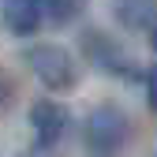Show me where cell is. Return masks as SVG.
<instances>
[{
	"mask_svg": "<svg viewBox=\"0 0 157 157\" xmlns=\"http://www.w3.org/2000/svg\"><path fill=\"white\" fill-rule=\"evenodd\" d=\"M112 11L127 30H153V23H157V8L153 4H116Z\"/></svg>",
	"mask_w": 157,
	"mask_h": 157,
	"instance_id": "6",
	"label": "cell"
},
{
	"mask_svg": "<svg viewBox=\"0 0 157 157\" xmlns=\"http://www.w3.org/2000/svg\"><path fill=\"white\" fill-rule=\"evenodd\" d=\"M23 60L30 64V71L41 78L49 90H75L78 86V60L64 49V45H52V41H37L26 49Z\"/></svg>",
	"mask_w": 157,
	"mask_h": 157,
	"instance_id": "2",
	"label": "cell"
},
{
	"mask_svg": "<svg viewBox=\"0 0 157 157\" xmlns=\"http://www.w3.org/2000/svg\"><path fill=\"white\" fill-rule=\"evenodd\" d=\"M11 97H15V82H11V75L0 67V109H8Z\"/></svg>",
	"mask_w": 157,
	"mask_h": 157,
	"instance_id": "9",
	"label": "cell"
},
{
	"mask_svg": "<svg viewBox=\"0 0 157 157\" xmlns=\"http://www.w3.org/2000/svg\"><path fill=\"white\" fill-rule=\"evenodd\" d=\"M146 105L157 112V64L146 67Z\"/></svg>",
	"mask_w": 157,
	"mask_h": 157,
	"instance_id": "8",
	"label": "cell"
},
{
	"mask_svg": "<svg viewBox=\"0 0 157 157\" xmlns=\"http://www.w3.org/2000/svg\"><path fill=\"white\" fill-rule=\"evenodd\" d=\"M127 135H131L127 112H124L120 105L105 101V105L90 109L86 124H82V146H86L90 157H116V153L124 150Z\"/></svg>",
	"mask_w": 157,
	"mask_h": 157,
	"instance_id": "1",
	"label": "cell"
},
{
	"mask_svg": "<svg viewBox=\"0 0 157 157\" xmlns=\"http://www.w3.org/2000/svg\"><path fill=\"white\" fill-rule=\"evenodd\" d=\"M67 109L52 97H41V101L30 105V127H34V139H37V150H52L60 146V139L67 135Z\"/></svg>",
	"mask_w": 157,
	"mask_h": 157,
	"instance_id": "4",
	"label": "cell"
},
{
	"mask_svg": "<svg viewBox=\"0 0 157 157\" xmlns=\"http://www.w3.org/2000/svg\"><path fill=\"white\" fill-rule=\"evenodd\" d=\"M150 45H153V52H157V23H153V30H150Z\"/></svg>",
	"mask_w": 157,
	"mask_h": 157,
	"instance_id": "10",
	"label": "cell"
},
{
	"mask_svg": "<svg viewBox=\"0 0 157 157\" xmlns=\"http://www.w3.org/2000/svg\"><path fill=\"white\" fill-rule=\"evenodd\" d=\"M78 11H82V4H75V0H49V4H41V15L52 19V23H71V19H78Z\"/></svg>",
	"mask_w": 157,
	"mask_h": 157,
	"instance_id": "7",
	"label": "cell"
},
{
	"mask_svg": "<svg viewBox=\"0 0 157 157\" xmlns=\"http://www.w3.org/2000/svg\"><path fill=\"white\" fill-rule=\"evenodd\" d=\"M82 52L90 56V64L94 67H101V71H109V75H124V78H131L135 75V64H131V56L120 49V41L116 37H109L105 30H97V26H90V30H82Z\"/></svg>",
	"mask_w": 157,
	"mask_h": 157,
	"instance_id": "3",
	"label": "cell"
},
{
	"mask_svg": "<svg viewBox=\"0 0 157 157\" xmlns=\"http://www.w3.org/2000/svg\"><path fill=\"white\" fill-rule=\"evenodd\" d=\"M0 19H4V26H8V34H15V37H30L37 26H41V4L37 0H8L4 8H0Z\"/></svg>",
	"mask_w": 157,
	"mask_h": 157,
	"instance_id": "5",
	"label": "cell"
}]
</instances>
